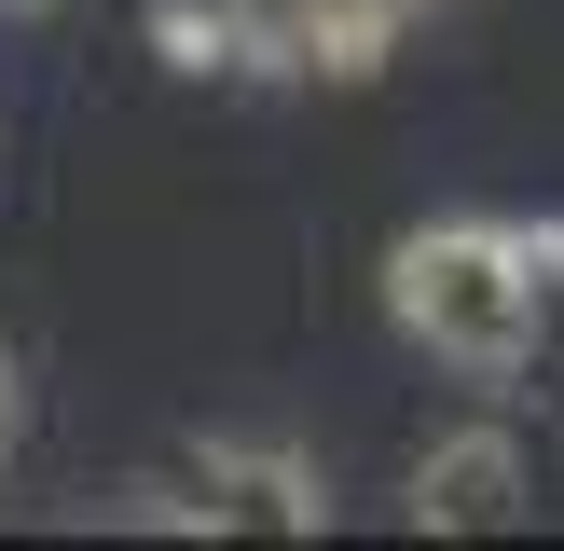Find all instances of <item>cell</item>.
Here are the masks:
<instances>
[{
  "label": "cell",
  "mask_w": 564,
  "mask_h": 551,
  "mask_svg": "<svg viewBox=\"0 0 564 551\" xmlns=\"http://www.w3.org/2000/svg\"><path fill=\"white\" fill-rule=\"evenodd\" d=\"M386 303H400V331L427 358H455V372H510V358H538L551 276L523 262V220H427V235L386 248Z\"/></svg>",
  "instance_id": "cell-1"
},
{
  "label": "cell",
  "mask_w": 564,
  "mask_h": 551,
  "mask_svg": "<svg viewBox=\"0 0 564 551\" xmlns=\"http://www.w3.org/2000/svg\"><path fill=\"white\" fill-rule=\"evenodd\" d=\"M180 523H207V538H317L330 496H317V455H290V441H207L180 483Z\"/></svg>",
  "instance_id": "cell-2"
},
{
  "label": "cell",
  "mask_w": 564,
  "mask_h": 551,
  "mask_svg": "<svg viewBox=\"0 0 564 551\" xmlns=\"http://www.w3.org/2000/svg\"><path fill=\"white\" fill-rule=\"evenodd\" d=\"M523 510V441L510 428H455L413 455V523L427 538H496V523Z\"/></svg>",
  "instance_id": "cell-3"
},
{
  "label": "cell",
  "mask_w": 564,
  "mask_h": 551,
  "mask_svg": "<svg viewBox=\"0 0 564 551\" xmlns=\"http://www.w3.org/2000/svg\"><path fill=\"white\" fill-rule=\"evenodd\" d=\"M413 0H275V69H372Z\"/></svg>",
  "instance_id": "cell-4"
},
{
  "label": "cell",
  "mask_w": 564,
  "mask_h": 551,
  "mask_svg": "<svg viewBox=\"0 0 564 551\" xmlns=\"http://www.w3.org/2000/svg\"><path fill=\"white\" fill-rule=\"evenodd\" d=\"M152 42L180 69H275V0H152Z\"/></svg>",
  "instance_id": "cell-5"
},
{
  "label": "cell",
  "mask_w": 564,
  "mask_h": 551,
  "mask_svg": "<svg viewBox=\"0 0 564 551\" xmlns=\"http://www.w3.org/2000/svg\"><path fill=\"white\" fill-rule=\"evenodd\" d=\"M523 262H538V276H564V220H538V235H523Z\"/></svg>",
  "instance_id": "cell-6"
},
{
  "label": "cell",
  "mask_w": 564,
  "mask_h": 551,
  "mask_svg": "<svg viewBox=\"0 0 564 551\" xmlns=\"http://www.w3.org/2000/svg\"><path fill=\"white\" fill-rule=\"evenodd\" d=\"M0 441H14V372H0Z\"/></svg>",
  "instance_id": "cell-7"
}]
</instances>
